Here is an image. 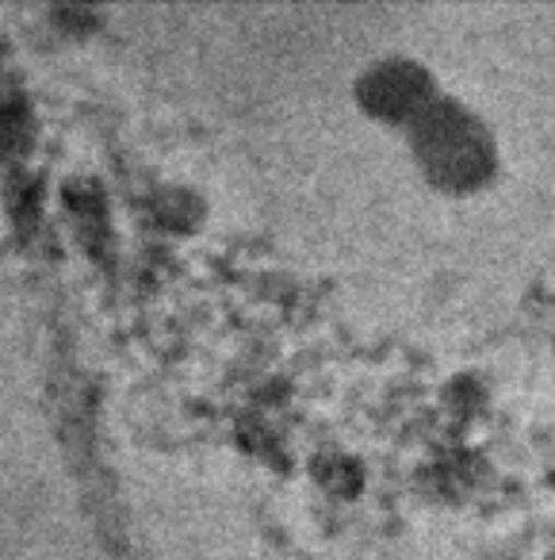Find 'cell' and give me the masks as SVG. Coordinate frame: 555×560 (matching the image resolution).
<instances>
[{
    "instance_id": "cell-2",
    "label": "cell",
    "mask_w": 555,
    "mask_h": 560,
    "mask_svg": "<svg viewBox=\"0 0 555 560\" xmlns=\"http://www.w3.org/2000/svg\"><path fill=\"white\" fill-rule=\"evenodd\" d=\"M445 93L437 73L425 62L410 55H379L356 73L353 81V101L361 116H368L376 127H391V131H406L437 96Z\"/></svg>"
},
{
    "instance_id": "cell-1",
    "label": "cell",
    "mask_w": 555,
    "mask_h": 560,
    "mask_svg": "<svg viewBox=\"0 0 555 560\" xmlns=\"http://www.w3.org/2000/svg\"><path fill=\"white\" fill-rule=\"evenodd\" d=\"M402 139L422 180L445 196H471L498 177L501 150L491 124L448 89L402 131Z\"/></svg>"
}]
</instances>
